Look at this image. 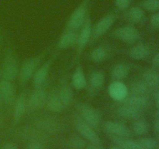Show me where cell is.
<instances>
[{"label":"cell","instance_id":"obj_37","mask_svg":"<svg viewBox=\"0 0 159 149\" xmlns=\"http://www.w3.org/2000/svg\"><path fill=\"white\" fill-rule=\"evenodd\" d=\"M150 23L152 26L155 28H159V11L154 13L152 16L150 20Z\"/></svg>","mask_w":159,"mask_h":149},{"label":"cell","instance_id":"obj_12","mask_svg":"<svg viewBox=\"0 0 159 149\" xmlns=\"http://www.w3.org/2000/svg\"><path fill=\"white\" fill-rule=\"evenodd\" d=\"M108 94L113 100L121 102L128 96L129 89L122 81H113L108 86Z\"/></svg>","mask_w":159,"mask_h":149},{"label":"cell","instance_id":"obj_46","mask_svg":"<svg viewBox=\"0 0 159 149\" xmlns=\"http://www.w3.org/2000/svg\"><path fill=\"white\" fill-rule=\"evenodd\" d=\"M157 116H158V118H159V110L157 112Z\"/></svg>","mask_w":159,"mask_h":149},{"label":"cell","instance_id":"obj_28","mask_svg":"<svg viewBox=\"0 0 159 149\" xmlns=\"http://www.w3.org/2000/svg\"><path fill=\"white\" fill-rule=\"evenodd\" d=\"M105 82V74L102 71H93L89 77L90 85L93 89L99 90L103 86Z\"/></svg>","mask_w":159,"mask_h":149},{"label":"cell","instance_id":"obj_33","mask_svg":"<svg viewBox=\"0 0 159 149\" xmlns=\"http://www.w3.org/2000/svg\"><path fill=\"white\" fill-rule=\"evenodd\" d=\"M141 6L143 9L148 12H158L159 0H143L141 3Z\"/></svg>","mask_w":159,"mask_h":149},{"label":"cell","instance_id":"obj_15","mask_svg":"<svg viewBox=\"0 0 159 149\" xmlns=\"http://www.w3.org/2000/svg\"><path fill=\"white\" fill-rule=\"evenodd\" d=\"M0 93L3 102L7 105L13 104L16 99V89L13 84L10 81L2 79L0 81Z\"/></svg>","mask_w":159,"mask_h":149},{"label":"cell","instance_id":"obj_1","mask_svg":"<svg viewBox=\"0 0 159 149\" xmlns=\"http://www.w3.org/2000/svg\"><path fill=\"white\" fill-rule=\"evenodd\" d=\"M91 0H82L79 6L71 12L65 24V29L79 30L83 26L87 17L89 15V9Z\"/></svg>","mask_w":159,"mask_h":149},{"label":"cell","instance_id":"obj_21","mask_svg":"<svg viewBox=\"0 0 159 149\" xmlns=\"http://www.w3.org/2000/svg\"><path fill=\"white\" fill-rule=\"evenodd\" d=\"M129 73L130 67L125 63H119L113 67L110 75L113 81H123L128 76Z\"/></svg>","mask_w":159,"mask_h":149},{"label":"cell","instance_id":"obj_5","mask_svg":"<svg viewBox=\"0 0 159 149\" xmlns=\"http://www.w3.org/2000/svg\"><path fill=\"white\" fill-rule=\"evenodd\" d=\"M76 107L80 114V117L93 128L99 126L101 121V113L96 108L89 104L79 102Z\"/></svg>","mask_w":159,"mask_h":149},{"label":"cell","instance_id":"obj_11","mask_svg":"<svg viewBox=\"0 0 159 149\" xmlns=\"http://www.w3.org/2000/svg\"><path fill=\"white\" fill-rule=\"evenodd\" d=\"M104 129L109 135L118 138H128L131 136V131L124 124L109 120L104 124Z\"/></svg>","mask_w":159,"mask_h":149},{"label":"cell","instance_id":"obj_6","mask_svg":"<svg viewBox=\"0 0 159 149\" xmlns=\"http://www.w3.org/2000/svg\"><path fill=\"white\" fill-rule=\"evenodd\" d=\"M74 122L76 130H78L81 137L89 141L91 144L102 146V141L93 127L87 124L79 116H76Z\"/></svg>","mask_w":159,"mask_h":149},{"label":"cell","instance_id":"obj_18","mask_svg":"<svg viewBox=\"0 0 159 149\" xmlns=\"http://www.w3.org/2000/svg\"><path fill=\"white\" fill-rule=\"evenodd\" d=\"M71 86L76 90H82L86 87L87 81L84 74L82 67L80 65L77 66L71 76Z\"/></svg>","mask_w":159,"mask_h":149},{"label":"cell","instance_id":"obj_10","mask_svg":"<svg viewBox=\"0 0 159 149\" xmlns=\"http://www.w3.org/2000/svg\"><path fill=\"white\" fill-rule=\"evenodd\" d=\"M34 124L42 131L50 133H57L61 128L59 121L56 118L50 116H38L34 120Z\"/></svg>","mask_w":159,"mask_h":149},{"label":"cell","instance_id":"obj_30","mask_svg":"<svg viewBox=\"0 0 159 149\" xmlns=\"http://www.w3.org/2000/svg\"><path fill=\"white\" fill-rule=\"evenodd\" d=\"M148 90V86L144 81L134 82L130 88V93L131 96H144Z\"/></svg>","mask_w":159,"mask_h":149},{"label":"cell","instance_id":"obj_35","mask_svg":"<svg viewBox=\"0 0 159 149\" xmlns=\"http://www.w3.org/2000/svg\"><path fill=\"white\" fill-rule=\"evenodd\" d=\"M132 0H114L115 6L120 11H125L130 7Z\"/></svg>","mask_w":159,"mask_h":149},{"label":"cell","instance_id":"obj_13","mask_svg":"<svg viewBox=\"0 0 159 149\" xmlns=\"http://www.w3.org/2000/svg\"><path fill=\"white\" fill-rule=\"evenodd\" d=\"M52 61L53 58H50L49 60L46 61L41 66L38 67L32 78L33 85L34 86V88L43 86L44 82L48 79Z\"/></svg>","mask_w":159,"mask_h":149},{"label":"cell","instance_id":"obj_42","mask_svg":"<svg viewBox=\"0 0 159 149\" xmlns=\"http://www.w3.org/2000/svg\"><path fill=\"white\" fill-rule=\"evenodd\" d=\"M155 105H156V107L159 110V92L155 93Z\"/></svg>","mask_w":159,"mask_h":149},{"label":"cell","instance_id":"obj_17","mask_svg":"<svg viewBox=\"0 0 159 149\" xmlns=\"http://www.w3.org/2000/svg\"><path fill=\"white\" fill-rule=\"evenodd\" d=\"M124 18V20L132 23H141L145 18V12L141 6H132L125 10Z\"/></svg>","mask_w":159,"mask_h":149},{"label":"cell","instance_id":"obj_39","mask_svg":"<svg viewBox=\"0 0 159 149\" xmlns=\"http://www.w3.org/2000/svg\"><path fill=\"white\" fill-rule=\"evenodd\" d=\"M152 65L155 67H159V52L154 56L152 59Z\"/></svg>","mask_w":159,"mask_h":149},{"label":"cell","instance_id":"obj_34","mask_svg":"<svg viewBox=\"0 0 159 149\" xmlns=\"http://www.w3.org/2000/svg\"><path fill=\"white\" fill-rule=\"evenodd\" d=\"M136 141L143 149H155L157 146L156 141L152 138H141Z\"/></svg>","mask_w":159,"mask_h":149},{"label":"cell","instance_id":"obj_20","mask_svg":"<svg viewBox=\"0 0 159 149\" xmlns=\"http://www.w3.org/2000/svg\"><path fill=\"white\" fill-rule=\"evenodd\" d=\"M46 106L48 110L53 113H61L65 109V106L61 101L58 94L55 92L51 93L48 95Z\"/></svg>","mask_w":159,"mask_h":149},{"label":"cell","instance_id":"obj_3","mask_svg":"<svg viewBox=\"0 0 159 149\" xmlns=\"http://www.w3.org/2000/svg\"><path fill=\"white\" fill-rule=\"evenodd\" d=\"M116 14L115 12H110L102 16L98 22H96L92 27V37L90 44H93L101 37L107 34L111 28L116 20Z\"/></svg>","mask_w":159,"mask_h":149},{"label":"cell","instance_id":"obj_29","mask_svg":"<svg viewBox=\"0 0 159 149\" xmlns=\"http://www.w3.org/2000/svg\"><path fill=\"white\" fill-rule=\"evenodd\" d=\"M143 81L148 87H155L159 84V74L155 70L147 69L143 73Z\"/></svg>","mask_w":159,"mask_h":149},{"label":"cell","instance_id":"obj_7","mask_svg":"<svg viewBox=\"0 0 159 149\" xmlns=\"http://www.w3.org/2000/svg\"><path fill=\"white\" fill-rule=\"evenodd\" d=\"M110 35L113 38L127 44L134 43L139 39V32L132 25L120 26L112 31Z\"/></svg>","mask_w":159,"mask_h":149},{"label":"cell","instance_id":"obj_24","mask_svg":"<svg viewBox=\"0 0 159 149\" xmlns=\"http://www.w3.org/2000/svg\"><path fill=\"white\" fill-rule=\"evenodd\" d=\"M109 136L116 144V145L122 147L123 149H143L136 141H134L128 138H118L111 135Z\"/></svg>","mask_w":159,"mask_h":149},{"label":"cell","instance_id":"obj_9","mask_svg":"<svg viewBox=\"0 0 159 149\" xmlns=\"http://www.w3.org/2000/svg\"><path fill=\"white\" fill-rule=\"evenodd\" d=\"M92 27H93V24H92L91 17H90V15H89L85 23L80 28V31L79 32L77 43H76L77 50H76L75 59L80 57L84 49L86 47L88 43H90L92 37Z\"/></svg>","mask_w":159,"mask_h":149},{"label":"cell","instance_id":"obj_41","mask_svg":"<svg viewBox=\"0 0 159 149\" xmlns=\"http://www.w3.org/2000/svg\"><path fill=\"white\" fill-rule=\"evenodd\" d=\"M154 129H155V131L158 134H159V118L155 121V124H154Z\"/></svg>","mask_w":159,"mask_h":149},{"label":"cell","instance_id":"obj_44","mask_svg":"<svg viewBox=\"0 0 159 149\" xmlns=\"http://www.w3.org/2000/svg\"><path fill=\"white\" fill-rule=\"evenodd\" d=\"M3 101H2V96H1V93H0V107H1Z\"/></svg>","mask_w":159,"mask_h":149},{"label":"cell","instance_id":"obj_43","mask_svg":"<svg viewBox=\"0 0 159 149\" xmlns=\"http://www.w3.org/2000/svg\"><path fill=\"white\" fill-rule=\"evenodd\" d=\"M109 149H123V148H122V147H119V146L115 145V146H112V147H110Z\"/></svg>","mask_w":159,"mask_h":149},{"label":"cell","instance_id":"obj_31","mask_svg":"<svg viewBox=\"0 0 159 149\" xmlns=\"http://www.w3.org/2000/svg\"><path fill=\"white\" fill-rule=\"evenodd\" d=\"M133 131L137 135H144L148 131V124L144 120H136L132 124Z\"/></svg>","mask_w":159,"mask_h":149},{"label":"cell","instance_id":"obj_40","mask_svg":"<svg viewBox=\"0 0 159 149\" xmlns=\"http://www.w3.org/2000/svg\"><path fill=\"white\" fill-rule=\"evenodd\" d=\"M85 149H103L102 147V146L99 145H96V144H90L89 145H87L86 147H85Z\"/></svg>","mask_w":159,"mask_h":149},{"label":"cell","instance_id":"obj_14","mask_svg":"<svg viewBox=\"0 0 159 149\" xmlns=\"http://www.w3.org/2000/svg\"><path fill=\"white\" fill-rule=\"evenodd\" d=\"M26 94L21 93L13 102V124H18L26 112Z\"/></svg>","mask_w":159,"mask_h":149},{"label":"cell","instance_id":"obj_32","mask_svg":"<svg viewBox=\"0 0 159 149\" xmlns=\"http://www.w3.org/2000/svg\"><path fill=\"white\" fill-rule=\"evenodd\" d=\"M68 144L73 149H85L86 147L85 140L80 136H72L68 140Z\"/></svg>","mask_w":159,"mask_h":149},{"label":"cell","instance_id":"obj_22","mask_svg":"<svg viewBox=\"0 0 159 149\" xmlns=\"http://www.w3.org/2000/svg\"><path fill=\"white\" fill-rule=\"evenodd\" d=\"M141 110L139 109L124 103H122V105L116 110V113L120 116L129 120L137 119L138 117H139V116L141 115Z\"/></svg>","mask_w":159,"mask_h":149},{"label":"cell","instance_id":"obj_2","mask_svg":"<svg viewBox=\"0 0 159 149\" xmlns=\"http://www.w3.org/2000/svg\"><path fill=\"white\" fill-rule=\"evenodd\" d=\"M47 51H43L38 55L31 58H28L23 61L19 71V80L22 85L27 83L30 79H32L34 73L38 68L40 62L46 55Z\"/></svg>","mask_w":159,"mask_h":149},{"label":"cell","instance_id":"obj_25","mask_svg":"<svg viewBox=\"0 0 159 149\" xmlns=\"http://www.w3.org/2000/svg\"><path fill=\"white\" fill-rule=\"evenodd\" d=\"M57 94H58L59 98L65 107L69 106L71 105V102H72L73 93L71 88L68 83L65 82V83L62 84Z\"/></svg>","mask_w":159,"mask_h":149},{"label":"cell","instance_id":"obj_19","mask_svg":"<svg viewBox=\"0 0 159 149\" xmlns=\"http://www.w3.org/2000/svg\"><path fill=\"white\" fill-rule=\"evenodd\" d=\"M150 54V49L144 43H138L132 47L128 51V55L134 60H143L148 57Z\"/></svg>","mask_w":159,"mask_h":149},{"label":"cell","instance_id":"obj_26","mask_svg":"<svg viewBox=\"0 0 159 149\" xmlns=\"http://www.w3.org/2000/svg\"><path fill=\"white\" fill-rule=\"evenodd\" d=\"M124 104L131 106L137 109L142 110L148 105V100L144 96H130L121 101Z\"/></svg>","mask_w":159,"mask_h":149},{"label":"cell","instance_id":"obj_8","mask_svg":"<svg viewBox=\"0 0 159 149\" xmlns=\"http://www.w3.org/2000/svg\"><path fill=\"white\" fill-rule=\"evenodd\" d=\"M48 93L42 87L35 88L26 99V111L33 113L40 110L46 105Z\"/></svg>","mask_w":159,"mask_h":149},{"label":"cell","instance_id":"obj_23","mask_svg":"<svg viewBox=\"0 0 159 149\" xmlns=\"http://www.w3.org/2000/svg\"><path fill=\"white\" fill-rule=\"evenodd\" d=\"M23 138L28 140H32V141H39L42 142L45 138L44 132L42 131L39 128H33V127H24L22 130ZM31 141V142H32Z\"/></svg>","mask_w":159,"mask_h":149},{"label":"cell","instance_id":"obj_16","mask_svg":"<svg viewBox=\"0 0 159 149\" xmlns=\"http://www.w3.org/2000/svg\"><path fill=\"white\" fill-rule=\"evenodd\" d=\"M79 32L77 30L65 29L57 42V48L59 50H65L75 46L77 43Z\"/></svg>","mask_w":159,"mask_h":149},{"label":"cell","instance_id":"obj_4","mask_svg":"<svg viewBox=\"0 0 159 149\" xmlns=\"http://www.w3.org/2000/svg\"><path fill=\"white\" fill-rule=\"evenodd\" d=\"M1 69L2 79L12 82L18 77L20 68H19L18 62L16 58L15 54H13L10 48L7 49L2 68Z\"/></svg>","mask_w":159,"mask_h":149},{"label":"cell","instance_id":"obj_38","mask_svg":"<svg viewBox=\"0 0 159 149\" xmlns=\"http://www.w3.org/2000/svg\"><path fill=\"white\" fill-rule=\"evenodd\" d=\"M2 149H18V146L12 142H7L3 144Z\"/></svg>","mask_w":159,"mask_h":149},{"label":"cell","instance_id":"obj_45","mask_svg":"<svg viewBox=\"0 0 159 149\" xmlns=\"http://www.w3.org/2000/svg\"><path fill=\"white\" fill-rule=\"evenodd\" d=\"M0 78H2V69L0 68Z\"/></svg>","mask_w":159,"mask_h":149},{"label":"cell","instance_id":"obj_27","mask_svg":"<svg viewBox=\"0 0 159 149\" xmlns=\"http://www.w3.org/2000/svg\"><path fill=\"white\" fill-rule=\"evenodd\" d=\"M108 51L103 46L95 47L90 53V59L95 63H102L108 57Z\"/></svg>","mask_w":159,"mask_h":149},{"label":"cell","instance_id":"obj_36","mask_svg":"<svg viewBox=\"0 0 159 149\" xmlns=\"http://www.w3.org/2000/svg\"><path fill=\"white\" fill-rule=\"evenodd\" d=\"M26 149H46L44 144L39 141H32L26 145Z\"/></svg>","mask_w":159,"mask_h":149}]
</instances>
